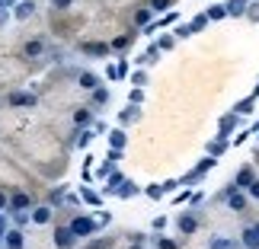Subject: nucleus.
<instances>
[{
	"label": "nucleus",
	"mask_w": 259,
	"mask_h": 249,
	"mask_svg": "<svg viewBox=\"0 0 259 249\" xmlns=\"http://www.w3.org/2000/svg\"><path fill=\"white\" fill-rule=\"evenodd\" d=\"M29 205H32V202H29V195H23V192H16L13 198H10V208H16V211H26Z\"/></svg>",
	"instance_id": "nucleus-2"
},
{
	"label": "nucleus",
	"mask_w": 259,
	"mask_h": 249,
	"mask_svg": "<svg viewBox=\"0 0 259 249\" xmlns=\"http://www.w3.org/2000/svg\"><path fill=\"white\" fill-rule=\"evenodd\" d=\"M4 205H10V202H7V195H4V192H0V208H4Z\"/></svg>",
	"instance_id": "nucleus-10"
},
{
	"label": "nucleus",
	"mask_w": 259,
	"mask_h": 249,
	"mask_svg": "<svg viewBox=\"0 0 259 249\" xmlns=\"http://www.w3.org/2000/svg\"><path fill=\"white\" fill-rule=\"evenodd\" d=\"M32 221L35 224H48V221H52V211H48V208H38V211L32 214Z\"/></svg>",
	"instance_id": "nucleus-6"
},
{
	"label": "nucleus",
	"mask_w": 259,
	"mask_h": 249,
	"mask_svg": "<svg viewBox=\"0 0 259 249\" xmlns=\"http://www.w3.org/2000/svg\"><path fill=\"white\" fill-rule=\"evenodd\" d=\"M231 208H234V211H243V208H246V198L234 195V188H231Z\"/></svg>",
	"instance_id": "nucleus-7"
},
{
	"label": "nucleus",
	"mask_w": 259,
	"mask_h": 249,
	"mask_svg": "<svg viewBox=\"0 0 259 249\" xmlns=\"http://www.w3.org/2000/svg\"><path fill=\"white\" fill-rule=\"evenodd\" d=\"M253 182H256V179H253V169H250V166H246V169H243V173H240V176H237V185H253Z\"/></svg>",
	"instance_id": "nucleus-5"
},
{
	"label": "nucleus",
	"mask_w": 259,
	"mask_h": 249,
	"mask_svg": "<svg viewBox=\"0 0 259 249\" xmlns=\"http://www.w3.org/2000/svg\"><path fill=\"white\" fill-rule=\"evenodd\" d=\"M7 246L10 249H23V233H19V230H10L7 233Z\"/></svg>",
	"instance_id": "nucleus-3"
},
{
	"label": "nucleus",
	"mask_w": 259,
	"mask_h": 249,
	"mask_svg": "<svg viewBox=\"0 0 259 249\" xmlns=\"http://www.w3.org/2000/svg\"><path fill=\"white\" fill-rule=\"evenodd\" d=\"M71 230H74V236H87V233H93V221L90 217H74Z\"/></svg>",
	"instance_id": "nucleus-1"
},
{
	"label": "nucleus",
	"mask_w": 259,
	"mask_h": 249,
	"mask_svg": "<svg viewBox=\"0 0 259 249\" xmlns=\"http://www.w3.org/2000/svg\"><path fill=\"white\" fill-rule=\"evenodd\" d=\"M160 249H176V243H170V240H160Z\"/></svg>",
	"instance_id": "nucleus-8"
},
{
	"label": "nucleus",
	"mask_w": 259,
	"mask_h": 249,
	"mask_svg": "<svg viewBox=\"0 0 259 249\" xmlns=\"http://www.w3.org/2000/svg\"><path fill=\"white\" fill-rule=\"evenodd\" d=\"M250 195H253V198H259V182H253V185H250Z\"/></svg>",
	"instance_id": "nucleus-9"
},
{
	"label": "nucleus",
	"mask_w": 259,
	"mask_h": 249,
	"mask_svg": "<svg viewBox=\"0 0 259 249\" xmlns=\"http://www.w3.org/2000/svg\"><path fill=\"white\" fill-rule=\"evenodd\" d=\"M195 227H198L195 217H183V221H179V230L183 233H195Z\"/></svg>",
	"instance_id": "nucleus-4"
}]
</instances>
